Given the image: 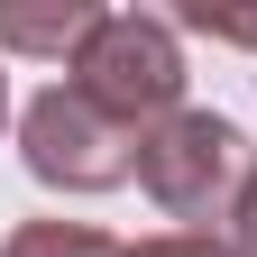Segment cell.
<instances>
[{"label": "cell", "instance_id": "1", "mask_svg": "<svg viewBox=\"0 0 257 257\" xmlns=\"http://www.w3.org/2000/svg\"><path fill=\"white\" fill-rule=\"evenodd\" d=\"M248 166H257V147L239 138V119L193 110V101L138 138V193H147L166 220H184V230H202V220H230V202H239Z\"/></svg>", "mask_w": 257, "mask_h": 257}, {"label": "cell", "instance_id": "2", "mask_svg": "<svg viewBox=\"0 0 257 257\" xmlns=\"http://www.w3.org/2000/svg\"><path fill=\"white\" fill-rule=\"evenodd\" d=\"M184 28L156 19V10H101L92 19V37L74 55V92H92L110 119L128 128H156L184 110Z\"/></svg>", "mask_w": 257, "mask_h": 257}, {"label": "cell", "instance_id": "3", "mask_svg": "<svg viewBox=\"0 0 257 257\" xmlns=\"http://www.w3.org/2000/svg\"><path fill=\"white\" fill-rule=\"evenodd\" d=\"M138 138L147 128L110 119L74 83H46L37 101L19 110V156H28V175L46 193H110V184H128L138 175Z\"/></svg>", "mask_w": 257, "mask_h": 257}, {"label": "cell", "instance_id": "4", "mask_svg": "<svg viewBox=\"0 0 257 257\" xmlns=\"http://www.w3.org/2000/svg\"><path fill=\"white\" fill-rule=\"evenodd\" d=\"M92 0H55V10H28V0H0V55H46V64H74L92 37Z\"/></svg>", "mask_w": 257, "mask_h": 257}, {"label": "cell", "instance_id": "5", "mask_svg": "<svg viewBox=\"0 0 257 257\" xmlns=\"http://www.w3.org/2000/svg\"><path fill=\"white\" fill-rule=\"evenodd\" d=\"M0 257H119V239L92 220H19L0 239Z\"/></svg>", "mask_w": 257, "mask_h": 257}, {"label": "cell", "instance_id": "6", "mask_svg": "<svg viewBox=\"0 0 257 257\" xmlns=\"http://www.w3.org/2000/svg\"><path fill=\"white\" fill-rule=\"evenodd\" d=\"M175 28H202V37H220V46H257V10H211V0H193Z\"/></svg>", "mask_w": 257, "mask_h": 257}, {"label": "cell", "instance_id": "7", "mask_svg": "<svg viewBox=\"0 0 257 257\" xmlns=\"http://www.w3.org/2000/svg\"><path fill=\"white\" fill-rule=\"evenodd\" d=\"M119 257H230V239H211V230H156V239L119 248Z\"/></svg>", "mask_w": 257, "mask_h": 257}, {"label": "cell", "instance_id": "8", "mask_svg": "<svg viewBox=\"0 0 257 257\" xmlns=\"http://www.w3.org/2000/svg\"><path fill=\"white\" fill-rule=\"evenodd\" d=\"M230 257H257V166H248V184H239V202H230Z\"/></svg>", "mask_w": 257, "mask_h": 257}, {"label": "cell", "instance_id": "9", "mask_svg": "<svg viewBox=\"0 0 257 257\" xmlns=\"http://www.w3.org/2000/svg\"><path fill=\"white\" fill-rule=\"evenodd\" d=\"M0 128H10V74H0Z\"/></svg>", "mask_w": 257, "mask_h": 257}]
</instances>
